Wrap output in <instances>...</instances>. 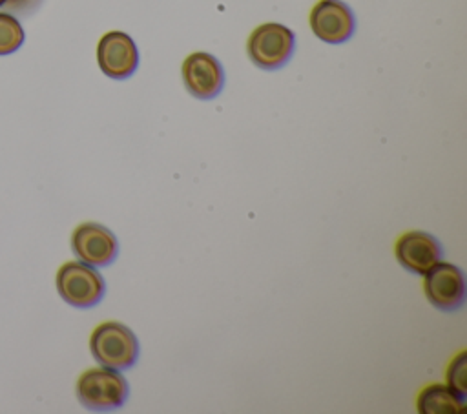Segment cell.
Segmentation results:
<instances>
[{"label":"cell","mask_w":467,"mask_h":414,"mask_svg":"<svg viewBox=\"0 0 467 414\" xmlns=\"http://www.w3.org/2000/svg\"><path fill=\"white\" fill-rule=\"evenodd\" d=\"M71 250L86 264L108 266L119 254V243L111 230L99 223H82L71 233Z\"/></svg>","instance_id":"8"},{"label":"cell","mask_w":467,"mask_h":414,"mask_svg":"<svg viewBox=\"0 0 467 414\" xmlns=\"http://www.w3.org/2000/svg\"><path fill=\"white\" fill-rule=\"evenodd\" d=\"M5 2H7V0H0V5H4V4H5Z\"/></svg>","instance_id":"14"},{"label":"cell","mask_w":467,"mask_h":414,"mask_svg":"<svg viewBox=\"0 0 467 414\" xmlns=\"http://www.w3.org/2000/svg\"><path fill=\"white\" fill-rule=\"evenodd\" d=\"M97 62L109 78H128L139 66V51L133 38L124 31H108L97 44Z\"/></svg>","instance_id":"7"},{"label":"cell","mask_w":467,"mask_h":414,"mask_svg":"<svg viewBox=\"0 0 467 414\" xmlns=\"http://www.w3.org/2000/svg\"><path fill=\"white\" fill-rule=\"evenodd\" d=\"M447 385L460 396H467V354L460 352L447 370Z\"/></svg>","instance_id":"13"},{"label":"cell","mask_w":467,"mask_h":414,"mask_svg":"<svg viewBox=\"0 0 467 414\" xmlns=\"http://www.w3.org/2000/svg\"><path fill=\"white\" fill-rule=\"evenodd\" d=\"M26 33L18 18L0 11V57L15 53L24 44Z\"/></svg>","instance_id":"12"},{"label":"cell","mask_w":467,"mask_h":414,"mask_svg":"<svg viewBox=\"0 0 467 414\" xmlns=\"http://www.w3.org/2000/svg\"><path fill=\"white\" fill-rule=\"evenodd\" d=\"M55 285L58 295L67 305L77 308L95 306L106 292L102 275L95 270V266L82 261L64 263L57 272Z\"/></svg>","instance_id":"3"},{"label":"cell","mask_w":467,"mask_h":414,"mask_svg":"<svg viewBox=\"0 0 467 414\" xmlns=\"http://www.w3.org/2000/svg\"><path fill=\"white\" fill-rule=\"evenodd\" d=\"M89 350L102 367L124 370L139 357L137 336L122 323L104 321L89 336Z\"/></svg>","instance_id":"2"},{"label":"cell","mask_w":467,"mask_h":414,"mask_svg":"<svg viewBox=\"0 0 467 414\" xmlns=\"http://www.w3.org/2000/svg\"><path fill=\"white\" fill-rule=\"evenodd\" d=\"M75 390L84 409L104 412L119 409L126 403L130 385L117 368L100 365L84 370L77 379Z\"/></svg>","instance_id":"1"},{"label":"cell","mask_w":467,"mask_h":414,"mask_svg":"<svg viewBox=\"0 0 467 414\" xmlns=\"http://www.w3.org/2000/svg\"><path fill=\"white\" fill-rule=\"evenodd\" d=\"M246 51L257 67L268 71L277 69L285 66L294 53V33L277 22L261 24L250 33Z\"/></svg>","instance_id":"4"},{"label":"cell","mask_w":467,"mask_h":414,"mask_svg":"<svg viewBox=\"0 0 467 414\" xmlns=\"http://www.w3.org/2000/svg\"><path fill=\"white\" fill-rule=\"evenodd\" d=\"M394 254L398 263L418 275H423L432 264L441 259L440 241L421 230H410L398 237L394 244Z\"/></svg>","instance_id":"10"},{"label":"cell","mask_w":467,"mask_h":414,"mask_svg":"<svg viewBox=\"0 0 467 414\" xmlns=\"http://www.w3.org/2000/svg\"><path fill=\"white\" fill-rule=\"evenodd\" d=\"M312 33L327 44L347 42L356 29L352 9L343 0H317L308 15Z\"/></svg>","instance_id":"6"},{"label":"cell","mask_w":467,"mask_h":414,"mask_svg":"<svg viewBox=\"0 0 467 414\" xmlns=\"http://www.w3.org/2000/svg\"><path fill=\"white\" fill-rule=\"evenodd\" d=\"M181 73L188 93L201 100L217 97L224 86V71L221 62L206 51L190 53L182 62Z\"/></svg>","instance_id":"9"},{"label":"cell","mask_w":467,"mask_h":414,"mask_svg":"<svg viewBox=\"0 0 467 414\" xmlns=\"http://www.w3.org/2000/svg\"><path fill=\"white\" fill-rule=\"evenodd\" d=\"M465 410V399L449 385H429L418 396V412L421 414H458Z\"/></svg>","instance_id":"11"},{"label":"cell","mask_w":467,"mask_h":414,"mask_svg":"<svg viewBox=\"0 0 467 414\" xmlns=\"http://www.w3.org/2000/svg\"><path fill=\"white\" fill-rule=\"evenodd\" d=\"M423 275V292L432 306L452 312L463 305L465 279L456 264L438 261Z\"/></svg>","instance_id":"5"}]
</instances>
